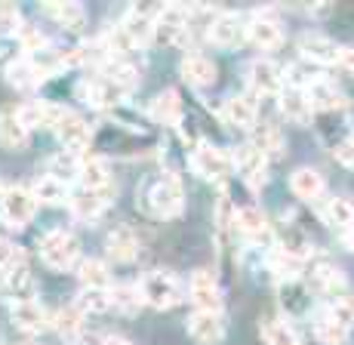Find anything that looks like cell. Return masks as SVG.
<instances>
[{
    "instance_id": "6da1fadb",
    "label": "cell",
    "mask_w": 354,
    "mask_h": 345,
    "mask_svg": "<svg viewBox=\"0 0 354 345\" xmlns=\"http://www.w3.org/2000/svg\"><path fill=\"white\" fill-rule=\"evenodd\" d=\"M40 259L53 268V272H68V268L80 265V243L65 228H53L40 238Z\"/></svg>"
},
{
    "instance_id": "7a4b0ae2",
    "label": "cell",
    "mask_w": 354,
    "mask_h": 345,
    "mask_svg": "<svg viewBox=\"0 0 354 345\" xmlns=\"http://www.w3.org/2000/svg\"><path fill=\"white\" fill-rule=\"evenodd\" d=\"M139 290H142V299H145L151 308H160V311L173 308L182 296V287H179V281H176V274L163 272V268L142 277Z\"/></svg>"
},
{
    "instance_id": "3957f363",
    "label": "cell",
    "mask_w": 354,
    "mask_h": 345,
    "mask_svg": "<svg viewBox=\"0 0 354 345\" xmlns=\"http://www.w3.org/2000/svg\"><path fill=\"white\" fill-rule=\"evenodd\" d=\"M0 213H3V219L10 222L12 228H22V225H28L34 219V213H37V198H34L31 188L10 185L0 194Z\"/></svg>"
},
{
    "instance_id": "277c9868",
    "label": "cell",
    "mask_w": 354,
    "mask_h": 345,
    "mask_svg": "<svg viewBox=\"0 0 354 345\" xmlns=\"http://www.w3.org/2000/svg\"><path fill=\"white\" fill-rule=\"evenodd\" d=\"M145 204L151 213L158 216H176L182 209V204H185V192H182V182L176 179L173 173L160 176L158 182H154L151 188H148V198Z\"/></svg>"
},
{
    "instance_id": "5b68a950",
    "label": "cell",
    "mask_w": 354,
    "mask_h": 345,
    "mask_svg": "<svg viewBox=\"0 0 354 345\" xmlns=\"http://www.w3.org/2000/svg\"><path fill=\"white\" fill-rule=\"evenodd\" d=\"M154 37L158 44L185 46L188 44V10L185 6H163L154 16Z\"/></svg>"
},
{
    "instance_id": "8992f818",
    "label": "cell",
    "mask_w": 354,
    "mask_h": 345,
    "mask_svg": "<svg viewBox=\"0 0 354 345\" xmlns=\"http://www.w3.org/2000/svg\"><path fill=\"white\" fill-rule=\"evenodd\" d=\"M231 164H234V160H231L222 148L209 145V142H201L192 154V167L203 179H225L231 173Z\"/></svg>"
},
{
    "instance_id": "52a82bcc",
    "label": "cell",
    "mask_w": 354,
    "mask_h": 345,
    "mask_svg": "<svg viewBox=\"0 0 354 345\" xmlns=\"http://www.w3.org/2000/svg\"><path fill=\"white\" fill-rule=\"evenodd\" d=\"M127 93H129L127 86H120L118 80L108 77L105 71H102L99 77H90V80H84V84H80V96H84L93 108H105V105L120 102Z\"/></svg>"
},
{
    "instance_id": "ba28073f",
    "label": "cell",
    "mask_w": 354,
    "mask_h": 345,
    "mask_svg": "<svg viewBox=\"0 0 354 345\" xmlns=\"http://www.w3.org/2000/svg\"><path fill=\"white\" fill-rule=\"evenodd\" d=\"M111 194H114V185H108V188L80 185L77 192H71V213L77 219H96L102 209L111 204Z\"/></svg>"
},
{
    "instance_id": "9c48e42d",
    "label": "cell",
    "mask_w": 354,
    "mask_h": 345,
    "mask_svg": "<svg viewBox=\"0 0 354 345\" xmlns=\"http://www.w3.org/2000/svg\"><path fill=\"white\" fill-rule=\"evenodd\" d=\"M231 160H234L237 173H241L253 188H262V182L268 179V158H265L259 148L241 145L234 154H231Z\"/></svg>"
},
{
    "instance_id": "30bf717a",
    "label": "cell",
    "mask_w": 354,
    "mask_h": 345,
    "mask_svg": "<svg viewBox=\"0 0 354 345\" xmlns=\"http://www.w3.org/2000/svg\"><path fill=\"white\" fill-rule=\"evenodd\" d=\"M192 302L194 311H219L222 308V290L219 281L213 277V272L201 268L192 274Z\"/></svg>"
},
{
    "instance_id": "8fae6325",
    "label": "cell",
    "mask_w": 354,
    "mask_h": 345,
    "mask_svg": "<svg viewBox=\"0 0 354 345\" xmlns=\"http://www.w3.org/2000/svg\"><path fill=\"white\" fill-rule=\"evenodd\" d=\"M10 317H12V324H16L22 333H40V330H46V324H53L50 317H46V311L44 306H40L37 299H16L12 302V308H10Z\"/></svg>"
},
{
    "instance_id": "7c38bea8",
    "label": "cell",
    "mask_w": 354,
    "mask_h": 345,
    "mask_svg": "<svg viewBox=\"0 0 354 345\" xmlns=\"http://www.w3.org/2000/svg\"><path fill=\"white\" fill-rule=\"evenodd\" d=\"M247 35V28H243V19L237 16V12H219V16L209 22V40H213L216 46H237Z\"/></svg>"
},
{
    "instance_id": "4fadbf2b",
    "label": "cell",
    "mask_w": 354,
    "mask_h": 345,
    "mask_svg": "<svg viewBox=\"0 0 354 345\" xmlns=\"http://www.w3.org/2000/svg\"><path fill=\"white\" fill-rule=\"evenodd\" d=\"M247 37L259 50H277L283 44V28L277 19L271 16H256L247 22Z\"/></svg>"
},
{
    "instance_id": "5bb4252c",
    "label": "cell",
    "mask_w": 354,
    "mask_h": 345,
    "mask_svg": "<svg viewBox=\"0 0 354 345\" xmlns=\"http://www.w3.org/2000/svg\"><path fill=\"white\" fill-rule=\"evenodd\" d=\"M188 333H192L197 342L213 345L225 336V321H222L219 311H194V315L188 317Z\"/></svg>"
},
{
    "instance_id": "9a60e30c",
    "label": "cell",
    "mask_w": 354,
    "mask_h": 345,
    "mask_svg": "<svg viewBox=\"0 0 354 345\" xmlns=\"http://www.w3.org/2000/svg\"><path fill=\"white\" fill-rule=\"evenodd\" d=\"M56 136L62 139V145L65 148H71V151H84L86 145H90V124H86L80 114H74L71 108L65 111V118L59 120V127H56Z\"/></svg>"
},
{
    "instance_id": "2e32d148",
    "label": "cell",
    "mask_w": 354,
    "mask_h": 345,
    "mask_svg": "<svg viewBox=\"0 0 354 345\" xmlns=\"http://www.w3.org/2000/svg\"><path fill=\"white\" fill-rule=\"evenodd\" d=\"M222 114H225V120L231 127L253 130V127H256V114H259V102H256L253 93H237V96H231L225 102Z\"/></svg>"
},
{
    "instance_id": "e0dca14e",
    "label": "cell",
    "mask_w": 354,
    "mask_h": 345,
    "mask_svg": "<svg viewBox=\"0 0 354 345\" xmlns=\"http://www.w3.org/2000/svg\"><path fill=\"white\" fill-rule=\"evenodd\" d=\"M250 90H253V96H271V93H281V68H277L274 62H268V59H259V62L250 65Z\"/></svg>"
},
{
    "instance_id": "ac0fdd59",
    "label": "cell",
    "mask_w": 354,
    "mask_h": 345,
    "mask_svg": "<svg viewBox=\"0 0 354 345\" xmlns=\"http://www.w3.org/2000/svg\"><path fill=\"white\" fill-rule=\"evenodd\" d=\"M299 50H302L305 59H311L317 65H339V59H342V46H336L333 40H326L321 35L302 37L299 40Z\"/></svg>"
},
{
    "instance_id": "d6986e66",
    "label": "cell",
    "mask_w": 354,
    "mask_h": 345,
    "mask_svg": "<svg viewBox=\"0 0 354 345\" xmlns=\"http://www.w3.org/2000/svg\"><path fill=\"white\" fill-rule=\"evenodd\" d=\"M28 142V127L19 118V105H10L0 111V145L6 148H25Z\"/></svg>"
},
{
    "instance_id": "ffe728a7",
    "label": "cell",
    "mask_w": 354,
    "mask_h": 345,
    "mask_svg": "<svg viewBox=\"0 0 354 345\" xmlns=\"http://www.w3.org/2000/svg\"><path fill=\"white\" fill-rule=\"evenodd\" d=\"M308 99H311V105L317 108V111H336V108H342L345 105V93L339 90L333 80H324V77H317V80H311L308 84Z\"/></svg>"
},
{
    "instance_id": "44dd1931",
    "label": "cell",
    "mask_w": 354,
    "mask_h": 345,
    "mask_svg": "<svg viewBox=\"0 0 354 345\" xmlns=\"http://www.w3.org/2000/svg\"><path fill=\"white\" fill-rule=\"evenodd\" d=\"M120 28H124V35L129 37V44L139 46L148 40V35H154V16L145 6H133V10L127 12V19L120 22Z\"/></svg>"
},
{
    "instance_id": "7402d4cb",
    "label": "cell",
    "mask_w": 354,
    "mask_h": 345,
    "mask_svg": "<svg viewBox=\"0 0 354 345\" xmlns=\"http://www.w3.org/2000/svg\"><path fill=\"white\" fill-rule=\"evenodd\" d=\"M281 111H283V118H287V120L305 127L311 120L315 105H311V99H308V93H305V90H283L281 93Z\"/></svg>"
},
{
    "instance_id": "603a6c76",
    "label": "cell",
    "mask_w": 354,
    "mask_h": 345,
    "mask_svg": "<svg viewBox=\"0 0 354 345\" xmlns=\"http://www.w3.org/2000/svg\"><path fill=\"white\" fill-rule=\"evenodd\" d=\"M182 77H185L188 84H194V86H209L216 80L213 59L201 56V53H188V56L182 59Z\"/></svg>"
},
{
    "instance_id": "cb8c5ba5",
    "label": "cell",
    "mask_w": 354,
    "mask_h": 345,
    "mask_svg": "<svg viewBox=\"0 0 354 345\" xmlns=\"http://www.w3.org/2000/svg\"><path fill=\"white\" fill-rule=\"evenodd\" d=\"M324 222L342 234L354 232V204L348 198H333L324 204Z\"/></svg>"
},
{
    "instance_id": "d4e9b609",
    "label": "cell",
    "mask_w": 354,
    "mask_h": 345,
    "mask_svg": "<svg viewBox=\"0 0 354 345\" xmlns=\"http://www.w3.org/2000/svg\"><path fill=\"white\" fill-rule=\"evenodd\" d=\"M40 10L46 12L50 19H56L62 28H84V22H86V12H84V6L80 3H74V0H59V3H44Z\"/></svg>"
},
{
    "instance_id": "484cf974",
    "label": "cell",
    "mask_w": 354,
    "mask_h": 345,
    "mask_svg": "<svg viewBox=\"0 0 354 345\" xmlns=\"http://www.w3.org/2000/svg\"><path fill=\"white\" fill-rule=\"evenodd\" d=\"M31 192H34V198H37V204L56 207V204H65L68 201V182H62L59 176H53V173H46V176H40V179L34 182Z\"/></svg>"
},
{
    "instance_id": "4316f807",
    "label": "cell",
    "mask_w": 354,
    "mask_h": 345,
    "mask_svg": "<svg viewBox=\"0 0 354 345\" xmlns=\"http://www.w3.org/2000/svg\"><path fill=\"white\" fill-rule=\"evenodd\" d=\"M290 188L302 201H315V198H321V192H324V176L317 173L315 167H299V170L290 176Z\"/></svg>"
},
{
    "instance_id": "83f0119b",
    "label": "cell",
    "mask_w": 354,
    "mask_h": 345,
    "mask_svg": "<svg viewBox=\"0 0 354 345\" xmlns=\"http://www.w3.org/2000/svg\"><path fill=\"white\" fill-rule=\"evenodd\" d=\"M136 253H139V238L133 234V228H114L108 238V256L114 262H133Z\"/></svg>"
},
{
    "instance_id": "f1b7e54d",
    "label": "cell",
    "mask_w": 354,
    "mask_h": 345,
    "mask_svg": "<svg viewBox=\"0 0 354 345\" xmlns=\"http://www.w3.org/2000/svg\"><path fill=\"white\" fill-rule=\"evenodd\" d=\"M234 222H237V228H241L243 238H250V241H262L265 234H268V219H265V213L259 207L237 209Z\"/></svg>"
},
{
    "instance_id": "f546056e",
    "label": "cell",
    "mask_w": 354,
    "mask_h": 345,
    "mask_svg": "<svg viewBox=\"0 0 354 345\" xmlns=\"http://www.w3.org/2000/svg\"><path fill=\"white\" fill-rule=\"evenodd\" d=\"M80 185H86V188H108V185H114L105 158L84 154V164H80Z\"/></svg>"
},
{
    "instance_id": "4dcf8cb0",
    "label": "cell",
    "mask_w": 354,
    "mask_h": 345,
    "mask_svg": "<svg viewBox=\"0 0 354 345\" xmlns=\"http://www.w3.org/2000/svg\"><path fill=\"white\" fill-rule=\"evenodd\" d=\"M6 80L12 86H19V90H31V86H37L44 80V68H37L31 59H19V62H12L6 68Z\"/></svg>"
},
{
    "instance_id": "1f68e13d",
    "label": "cell",
    "mask_w": 354,
    "mask_h": 345,
    "mask_svg": "<svg viewBox=\"0 0 354 345\" xmlns=\"http://www.w3.org/2000/svg\"><path fill=\"white\" fill-rule=\"evenodd\" d=\"M84 315H102V311H108L114 306V290H96V287H84L77 296V302H74Z\"/></svg>"
},
{
    "instance_id": "d6a6232c",
    "label": "cell",
    "mask_w": 354,
    "mask_h": 345,
    "mask_svg": "<svg viewBox=\"0 0 354 345\" xmlns=\"http://www.w3.org/2000/svg\"><path fill=\"white\" fill-rule=\"evenodd\" d=\"M262 339H265V345H302L296 327H292L290 321H281V317L262 324Z\"/></svg>"
},
{
    "instance_id": "836d02e7",
    "label": "cell",
    "mask_w": 354,
    "mask_h": 345,
    "mask_svg": "<svg viewBox=\"0 0 354 345\" xmlns=\"http://www.w3.org/2000/svg\"><path fill=\"white\" fill-rule=\"evenodd\" d=\"M253 148L265 154V158H281L283 154V136L277 127H253V142H250Z\"/></svg>"
},
{
    "instance_id": "e575fe53",
    "label": "cell",
    "mask_w": 354,
    "mask_h": 345,
    "mask_svg": "<svg viewBox=\"0 0 354 345\" xmlns=\"http://www.w3.org/2000/svg\"><path fill=\"white\" fill-rule=\"evenodd\" d=\"M179 114H182V102L176 90H163L151 102V118L160 120V124H173V120H179Z\"/></svg>"
},
{
    "instance_id": "d590c367",
    "label": "cell",
    "mask_w": 354,
    "mask_h": 345,
    "mask_svg": "<svg viewBox=\"0 0 354 345\" xmlns=\"http://www.w3.org/2000/svg\"><path fill=\"white\" fill-rule=\"evenodd\" d=\"M315 336L324 345H345V339H348V327L339 324V321H333L330 315H321L315 321Z\"/></svg>"
},
{
    "instance_id": "8d00e7d4",
    "label": "cell",
    "mask_w": 354,
    "mask_h": 345,
    "mask_svg": "<svg viewBox=\"0 0 354 345\" xmlns=\"http://www.w3.org/2000/svg\"><path fill=\"white\" fill-rule=\"evenodd\" d=\"M80 164H84V154L80 151H71V148H62L59 154H53L50 158V173L59 176V179L65 182V176H80Z\"/></svg>"
},
{
    "instance_id": "74e56055",
    "label": "cell",
    "mask_w": 354,
    "mask_h": 345,
    "mask_svg": "<svg viewBox=\"0 0 354 345\" xmlns=\"http://www.w3.org/2000/svg\"><path fill=\"white\" fill-rule=\"evenodd\" d=\"M77 274H80V283H84V287L108 290V268L102 259H80Z\"/></svg>"
},
{
    "instance_id": "f35d334b",
    "label": "cell",
    "mask_w": 354,
    "mask_h": 345,
    "mask_svg": "<svg viewBox=\"0 0 354 345\" xmlns=\"http://www.w3.org/2000/svg\"><path fill=\"white\" fill-rule=\"evenodd\" d=\"M19 265H25V253H22V250H19L12 241H3V238H0V277L6 281V277L16 272Z\"/></svg>"
},
{
    "instance_id": "ab89813d",
    "label": "cell",
    "mask_w": 354,
    "mask_h": 345,
    "mask_svg": "<svg viewBox=\"0 0 354 345\" xmlns=\"http://www.w3.org/2000/svg\"><path fill=\"white\" fill-rule=\"evenodd\" d=\"M80 317H84V311L77 306H65L53 315V327H56L62 336H74L80 330Z\"/></svg>"
},
{
    "instance_id": "60d3db41",
    "label": "cell",
    "mask_w": 354,
    "mask_h": 345,
    "mask_svg": "<svg viewBox=\"0 0 354 345\" xmlns=\"http://www.w3.org/2000/svg\"><path fill=\"white\" fill-rule=\"evenodd\" d=\"M19 44H22V50H28V53L46 50V31L40 28V25L25 22L22 28H19Z\"/></svg>"
},
{
    "instance_id": "b9f144b4",
    "label": "cell",
    "mask_w": 354,
    "mask_h": 345,
    "mask_svg": "<svg viewBox=\"0 0 354 345\" xmlns=\"http://www.w3.org/2000/svg\"><path fill=\"white\" fill-rule=\"evenodd\" d=\"M46 105L50 102H25V105H19V118L25 120L28 130H34V127H46Z\"/></svg>"
},
{
    "instance_id": "7bdbcfd3",
    "label": "cell",
    "mask_w": 354,
    "mask_h": 345,
    "mask_svg": "<svg viewBox=\"0 0 354 345\" xmlns=\"http://www.w3.org/2000/svg\"><path fill=\"white\" fill-rule=\"evenodd\" d=\"M22 25L25 22H22V16H19V6L0 0V35H12V31H19Z\"/></svg>"
},
{
    "instance_id": "ee69618b",
    "label": "cell",
    "mask_w": 354,
    "mask_h": 345,
    "mask_svg": "<svg viewBox=\"0 0 354 345\" xmlns=\"http://www.w3.org/2000/svg\"><path fill=\"white\" fill-rule=\"evenodd\" d=\"M142 290L139 287H118L114 290V306H118L120 311H136L142 306Z\"/></svg>"
},
{
    "instance_id": "f6af8a7d",
    "label": "cell",
    "mask_w": 354,
    "mask_h": 345,
    "mask_svg": "<svg viewBox=\"0 0 354 345\" xmlns=\"http://www.w3.org/2000/svg\"><path fill=\"white\" fill-rule=\"evenodd\" d=\"M326 315H330L333 321L345 324V327H351V324H354V306L348 299H333L330 308H326Z\"/></svg>"
},
{
    "instance_id": "bcb514c9",
    "label": "cell",
    "mask_w": 354,
    "mask_h": 345,
    "mask_svg": "<svg viewBox=\"0 0 354 345\" xmlns=\"http://www.w3.org/2000/svg\"><path fill=\"white\" fill-rule=\"evenodd\" d=\"M336 158L342 160L345 167H354V136L351 139H345L342 145H339V151H336Z\"/></svg>"
},
{
    "instance_id": "7dc6e473",
    "label": "cell",
    "mask_w": 354,
    "mask_h": 345,
    "mask_svg": "<svg viewBox=\"0 0 354 345\" xmlns=\"http://www.w3.org/2000/svg\"><path fill=\"white\" fill-rule=\"evenodd\" d=\"M339 65H342L348 74H354V46H345L342 50V59H339Z\"/></svg>"
},
{
    "instance_id": "c3c4849f",
    "label": "cell",
    "mask_w": 354,
    "mask_h": 345,
    "mask_svg": "<svg viewBox=\"0 0 354 345\" xmlns=\"http://www.w3.org/2000/svg\"><path fill=\"white\" fill-rule=\"evenodd\" d=\"M102 345H133V342L124 339V336H108V339L102 342Z\"/></svg>"
}]
</instances>
